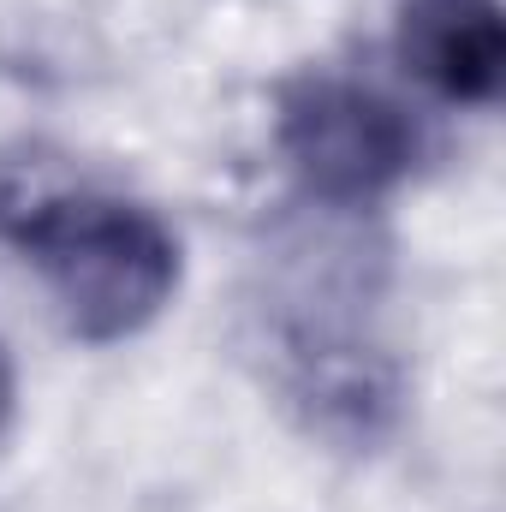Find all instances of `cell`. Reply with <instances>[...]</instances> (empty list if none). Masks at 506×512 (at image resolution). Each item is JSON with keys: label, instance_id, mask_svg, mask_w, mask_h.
<instances>
[{"label": "cell", "instance_id": "cell-3", "mask_svg": "<svg viewBox=\"0 0 506 512\" xmlns=\"http://www.w3.org/2000/svg\"><path fill=\"white\" fill-rule=\"evenodd\" d=\"M399 54L435 96L483 108L501 90V12L495 0H423L405 12Z\"/></svg>", "mask_w": 506, "mask_h": 512}, {"label": "cell", "instance_id": "cell-1", "mask_svg": "<svg viewBox=\"0 0 506 512\" xmlns=\"http://www.w3.org/2000/svg\"><path fill=\"white\" fill-rule=\"evenodd\" d=\"M0 239L48 280L84 340L137 334L179 286V239L167 221L48 149L0 155Z\"/></svg>", "mask_w": 506, "mask_h": 512}, {"label": "cell", "instance_id": "cell-4", "mask_svg": "<svg viewBox=\"0 0 506 512\" xmlns=\"http://www.w3.org/2000/svg\"><path fill=\"white\" fill-rule=\"evenodd\" d=\"M12 423V370H6V358H0V429Z\"/></svg>", "mask_w": 506, "mask_h": 512}, {"label": "cell", "instance_id": "cell-2", "mask_svg": "<svg viewBox=\"0 0 506 512\" xmlns=\"http://www.w3.org/2000/svg\"><path fill=\"white\" fill-rule=\"evenodd\" d=\"M280 149L310 197L328 209H364L411 179L417 126L358 78H304L280 102Z\"/></svg>", "mask_w": 506, "mask_h": 512}]
</instances>
